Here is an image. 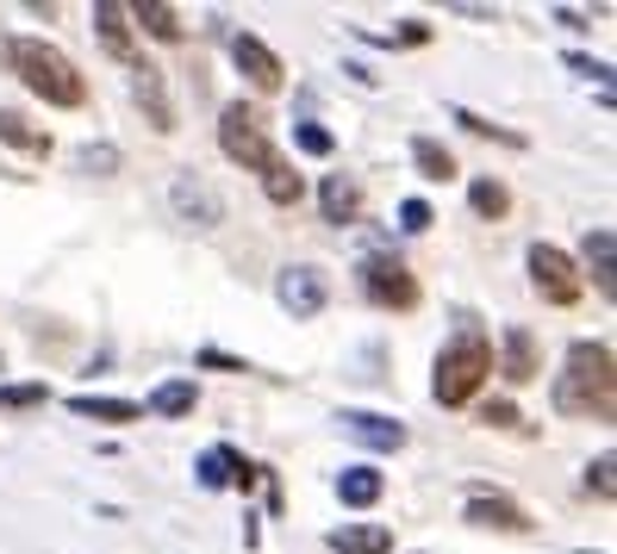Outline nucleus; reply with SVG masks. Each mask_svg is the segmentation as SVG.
Segmentation results:
<instances>
[{
    "label": "nucleus",
    "mask_w": 617,
    "mask_h": 554,
    "mask_svg": "<svg viewBox=\"0 0 617 554\" xmlns=\"http://www.w3.org/2000/svg\"><path fill=\"white\" fill-rule=\"evenodd\" d=\"M94 32H100V44H107V57H119V63H131V69L143 63L138 38H131V13L119 7V0H100L94 7Z\"/></svg>",
    "instance_id": "nucleus-11"
},
{
    "label": "nucleus",
    "mask_w": 617,
    "mask_h": 554,
    "mask_svg": "<svg viewBox=\"0 0 617 554\" xmlns=\"http://www.w3.org/2000/svg\"><path fill=\"white\" fill-rule=\"evenodd\" d=\"M487 381H492V343H487L480 324H461V331L444 343V355H437L430 393H437V405H468Z\"/></svg>",
    "instance_id": "nucleus-3"
},
{
    "label": "nucleus",
    "mask_w": 617,
    "mask_h": 554,
    "mask_svg": "<svg viewBox=\"0 0 617 554\" xmlns=\"http://www.w3.org/2000/svg\"><path fill=\"white\" fill-rule=\"evenodd\" d=\"M380 492H387V480H380L368 461H356V467H344V474H337V498H344L349 511H368Z\"/></svg>",
    "instance_id": "nucleus-17"
},
{
    "label": "nucleus",
    "mask_w": 617,
    "mask_h": 554,
    "mask_svg": "<svg viewBox=\"0 0 617 554\" xmlns=\"http://www.w3.org/2000/svg\"><path fill=\"white\" fill-rule=\"evenodd\" d=\"M511 386H530V381H543V355H537V336L524 331V324H511L506 331V367H499Z\"/></svg>",
    "instance_id": "nucleus-15"
},
{
    "label": "nucleus",
    "mask_w": 617,
    "mask_h": 554,
    "mask_svg": "<svg viewBox=\"0 0 617 554\" xmlns=\"http://www.w3.org/2000/svg\"><path fill=\"white\" fill-rule=\"evenodd\" d=\"M219 150L231 162H243V169H269L275 157H281V150H275L269 143V125H262V112L256 107H243V100H231V107L219 112Z\"/></svg>",
    "instance_id": "nucleus-4"
},
{
    "label": "nucleus",
    "mask_w": 617,
    "mask_h": 554,
    "mask_svg": "<svg viewBox=\"0 0 617 554\" xmlns=\"http://www.w3.org/2000/svg\"><path fill=\"white\" fill-rule=\"evenodd\" d=\"M169 200H175V212H181V219L188 224H200V231H212V224L225 219V200L212 188H206V174H175V188H169Z\"/></svg>",
    "instance_id": "nucleus-8"
},
{
    "label": "nucleus",
    "mask_w": 617,
    "mask_h": 554,
    "mask_svg": "<svg viewBox=\"0 0 617 554\" xmlns=\"http://www.w3.org/2000/svg\"><path fill=\"white\" fill-rule=\"evenodd\" d=\"M193 405H200V386L193 381H162L157 393H150V412L169 417V424L175 417H193Z\"/></svg>",
    "instance_id": "nucleus-22"
},
{
    "label": "nucleus",
    "mask_w": 617,
    "mask_h": 554,
    "mask_svg": "<svg viewBox=\"0 0 617 554\" xmlns=\"http://www.w3.org/2000/svg\"><path fill=\"white\" fill-rule=\"evenodd\" d=\"M200 367H225V374H250L243 362H231V355H219V349H200Z\"/></svg>",
    "instance_id": "nucleus-34"
},
{
    "label": "nucleus",
    "mask_w": 617,
    "mask_h": 554,
    "mask_svg": "<svg viewBox=\"0 0 617 554\" xmlns=\"http://www.w3.org/2000/svg\"><path fill=\"white\" fill-rule=\"evenodd\" d=\"M231 63H238V75L250 81L256 94H281V81H287V69H281V57H275L262 38H250V32H238L231 38Z\"/></svg>",
    "instance_id": "nucleus-7"
},
{
    "label": "nucleus",
    "mask_w": 617,
    "mask_h": 554,
    "mask_svg": "<svg viewBox=\"0 0 617 554\" xmlns=\"http://www.w3.org/2000/svg\"><path fill=\"white\" fill-rule=\"evenodd\" d=\"M0 143H13L26 157H50V131H32V119L13 107H0Z\"/></svg>",
    "instance_id": "nucleus-21"
},
{
    "label": "nucleus",
    "mask_w": 617,
    "mask_h": 554,
    "mask_svg": "<svg viewBox=\"0 0 617 554\" xmlns=\"http://www.w3.org/2000/svg\"><path fill=\"white\" fill-rule=\"evenodd\" d=\"M456 125H461V131H475V138L506 143V150H524V131H511V125H492V119H480V112H468V107H456Z\"/></svg>",
    "instance_id": "nucleus-26"
},
{
    "label": "nucleus",
    "mask_w": 617,
    "mask_h": 554,
    "mask_svg": "<svg viewBox=\"0 0 617 554\" xmlns=\"http://www.w3.org/2000/svg\"><path fill=\"white\" fill-rule=\"evenodd\" d=\"M131 19H138L150 38H162V44H181L188 38V26H181V13L175 7H162V0H138V7H126Z\"/></svg>",
    "instance_id": "nucleus-20"
},
{
    "label": "nucleus",
    "mask_w": 617,
    "mask_h": 554,
    "mask_svg": "<svg viewBox=\"0 0 617 554\" xmlns=\"http://www.w3.org/2000/svg\"><path fill=\"white\" fill-rule=\"evenodd\" d=\"M193 474H200V486H206V492H225V486L250 492V486H256V467L238 455V449H206Z\"/></svg>",
    "instance_id": "nucleus-10"
},
{
    "label": "nucleus",
    "mask_w": 617,
    "mask_h": 554,
    "mask_svg": "<svg viewBox=\"0 0 617 554\" xmlns=\"http://www.w3.org/2000/svg\"><path fill=\"white\" fill-rule=\"evenodd\" d=\"M468 207H475L480 219H506V212H511L506 181H475V188H468Z\"/></svg>",
    "instance_id": "nucleus-27"
},
{
    "label": "nucleus",
    "mask_w": 617,
    "mask_h": 554,
    "mask_svg": "<svg viewBox=\"0 0 617 554\" xmlns=\"http://www.w3.org/2000/svg\"><path fill=\"white\" fill-rule=\"evenodd\" d=\"M461 517L475 523V530H506V536H524V530H530V517H524V511L511 505L506 492H475Z\"/></svg>",
    "instance_id": "nucleus-12"
},
{
    "label": "nucleus",
    "mask_w": 617,
    "mask_h": 554,
    "mask_svg": "<svg viewBox=\"0 0 617 554\" xmlns=\"http://www.w3.org/2000/svg\"><path fill=\"white\" fill-rule=\"evenodd\" d=\"M399 224H406V231H430V207L425 200H406V207H399Z\"/></svg>",
    "instance_id": "nucleus-33"
},
{
    "label": "nucleus",
    "mask_w": 617,
    "mask_h": 554,
    "mask_svg": "<svg viewBox=\"0 0 617 554\" xmlns=\"http://www.w3.org/2000/svg\"><path fill=\"white\" fill-rule=\"evenodd\" d=\"M344 436H356L362 449H380V455L406 449V424H399V417H380V412H344Z\"/></svg>",
    "instance_id": "nucleus-13"
},
{
    "label": "nucleus",
    "mask_w": 617,
    "mask_h": 554,
    "mask_svg": "<svg viewBox=\"0 0 617 554\" xmlns=\"http://www.w3.org/2000/svg\"><path fill=\"white\" fill-rule=\"evenodd\" d=\"M44 381H26V386H0V412H32V405H44Z\"/></svg>",
    "instance_id": "nucleus-29"
},
{
    "label": "nucleus",
    "mask_w": 617,
    "mask_h": 554,
    "mask_svg": "<svg viewBox=\"0 0 617 554\" xmlns=\"http://www.w3.org/2000/svg\"><path fill=\"white\" fill-rule=\"evenodd\" d=\"M425 38H430L425 19H406V26H399V44H425Z\"/></svg>",
    "instance_id": "nucleus-35"
},
{
    "label": "nucleus",
    "mask_w": 617,
    "mask_h": 554,
    "mask_svg": "<svg viewBox=\"0 0 617 554\" xmlns=\"http://www.w3.org/2000/svg\"><path fill=\"white\" fill-rule=\"evenodd\" d=\"M362 293L380 312H411L418 305V274L399 262V255H368L362 262Z\"/></svg>",
    "instance_id": "nucleus-5"
},
{
    "label": "nucleus",
    "mask_w": 617,
    "mask_h": 554,
    "mask_svg": "<svg viewBox=\"0 0 617 554\" xmlns=\"http://www.w3.org/2000/svg\"><path fill=\"white\" fill-rule=\"evenodd\" d=\"M0 63L13 69L44 107H88V81L57 44L44 38H0Z\"/></svg>",
    "instance_id": "nucleus-2"
},
{
    "label": "nucleus",
    "mask_w": 617,
    "mask_h": 554,
    "mask_svg": "<svg viewBox=\"0 0 617 554\" xmlns=\"http://www.w3.org/2000/svg\"><path fill=\"white\" fill-rule=\"evenodd\" d=\"M555 412L561 417H599L611 424L617 412V362L611 343H574L561 374H555Z\"/></svg>",
    "instance_id": "nucleus-1"
},
{
    "label": "nucleus",
    "mask_w": 617,
    "mask_h": 554,
    "mask_svg": "<svg viewBox=\"0 0 617 554\" xmlns=\"http://www.w3.org/2000/svg\"><path fill=\"white\" fill-rule=\"evenodd\" d=\"M530 281H537V293L549 305H580V293H586L580 269H574L568 250H555V243H530Z\"/></svg>",
    "instance_id": "nucleus-6"
},
{
    "label": "nucleus",
    "mask_w": 617,
    "mask_h": 554,
    "mask_svg": "<svg viewBox=\"0 0 617 554\" xmlns=\"http://www.w3.org/2000/svg\"><path fill=\"white\" fill-rule=\"evenodd\" d=\"M131 75H138V81H131V94H138V107L150 112V125H157V131H175V107H169V75H162L157 63H138V69H131Z\"/></svg>",
    "instance_id": "nucleus-14"
},
{
    "label": "nucleus",
    "mask_w": 617,
    "mask_h": 554,
    "mask_svg": "<svg viewBox=\"0 0 617 554\" xmlns=\"http://www.w3.org/2000/svg\"><path fill=\"white\" fill-rule=\"evenodd\" d=\"M76 169L81 174H112L119 169V150H112V143H88V150L76 157Z\"/></svg>",
    "instance_id": "nucleus-30"
},
{
    "label": "nucleus",
    "mask_w": 617,
    "mask_h": 554,
    "mask_svg": "<svg viewBox=\"0 0 617 554\" xmlns=\"http://www.w3.org/2000/svg\"><path fill=\"white\" fill-rule=\"evenodd\" d=\"M411 162H418L425 181H456V157H449L437 138H411Z\"/></svg>",
    "instance_id": "nucleus-25"
},
{
    "label": "nucleus",
    "mask_w": 617,
    "mask_h": 554,
    "mask_svg": "<svg viewBox=\"0 0 617 554\" xmlns=\"http://www.w3.org/2000/svg\"><path fill=\"white\" fill-rule=\"evenodd\" d=\"M262 193H269L275 207H300L306 181H300V174H293V162H287V157H275L269 169H262Z\"/></svg>",
    "instance_id": "nucleus-23"
},
{
    "label": "nucleus",
    "mask_w": 617,
    "mask_h": 554,
    "mask_svg": "<svg viewBox=\"0 0 617 554\" xmlns=\"http://www.w3.org/2000/svg\"><path fill=\"white\" fill-rule=\"evenodd\" d=\"M580 554H586V548H580Z\"/></svg>",
    "instance_id": "nucleus-36"
},
{
    "label": "nucleus",
    "mask_w": 617,
    "mask_h": 554,
    "mask_svg": "<svg viewBox=\"0 0 617 554\" xmlns=\"http://www.w3.org/2000/svg\"><path fill=\"white\" fill-rule=\"evenodd\" d=\"M69 412H76V417H94V424H138L143 405H138V399H94V393H76V399H69Z\"/></svg>",
    "instance_id": "nucleus-19"
},
{
    "label": "nucleus",
    "mask_w": 617,
    "mask_h": 554,
    "mask_svg": "<svg viewBox=\"0 0 617 554\" xmlns=\"http://www.w3.org/2000/svg\"><path fill=\"white\" fill-rule=\"evenodd\" d=\"M611 467H617L611 455H599V461H593V467H586V486L599 492V498H611Z\"/></svg>",
    "instance_id": "nucleus-32"
},
{
    "label": "nucleus",
    "mask_w": 617,
    "mask_h": 554,
    "mask_svg": "<svg viewBox=\"0 0 617 554\" xmlns=\"http://www.w3.org/2000/svg\"><path fill=\"white\" fill-rule=\"evenodd\" d=\"M586 269H593V286H599L605 300L617 293V281H611V231H586Z\"/></svg>",
    "instance_id": "nucleus-24"
},
{
    "label": "nucleus",
    "mask_w": 617,
    "mask_h": 554,
    "mask_svg": "<svg viewBox=\"0 0 617 554\" xmlns=\"http://www.w3.org/2000/svg\"><path fill=\"white\" fill-rule=\"evenodd\" d=\"M293 143H300L306 157H331V150H337V138L318 125V119H300V125H293Z\"/></svg>",
    "instance_id": "nucleus-28"
},
{
    "label": "nucleus",
    "mask_w": 617,
    "mask_h": 554,
    "mask_svg": "<svg viewBox=\"0 0 617 554\" xmlns=\"http://www.w3.org/2000/svg\"><path fill=\"white\" fill-rule=\"evenodd\" d=\"M480 424H492V430H511V424H518V405H511V399H492L487 412H480Z\"/></svg>",
    "instance_id": "nucleus-31"
},
{
    "label": "nucleus",
    "mask_w": 617,
    "mask_h": 554,
    "mask_svg": "<svg viewBox=\"0 0 617 554\" xmlns=\"http://www.w3.org/2000/svg\"><path fill=\"white\" fill-rule=\"evenodd\" d=\"M318 207H325V224H356V212H362V188H356L349 174H325Z\"/></svg>",
    "instance_id": "nucleus-16"
},
{
    "label": "nucleus",
    "mask_w": 617,
    "mask_h": 554,
    "mask_svg": "<svg viewBox=\"0 0 617 554\" xmlns=\"http://www.w3.org/2000/svg\"><path fill=\"white\" fill-rule=\"evenodd\" d=\"M337 554H394V530L387 523H344L331 536Z\"/></svg>",
    "instance_id": "nucleus-18"
},
{
    "label": "nucleus",
    "mask_w": 617,
    "mask_h": 554,
    "mask_svg": "<svg viewBox=\"0 0 617 554\" xmlns=\"http://www.w3.org/2000/svg\"><path fill=\"white\" fill-rule=\"evenodd\" d=\"M275 293H281V305L293 318H318V312H325V300H331V281H325L318 269H287Z\"/></svg>",
    "instance_id": "nucleus-9"
}]
</instances>
